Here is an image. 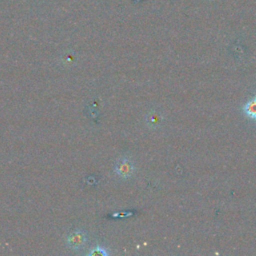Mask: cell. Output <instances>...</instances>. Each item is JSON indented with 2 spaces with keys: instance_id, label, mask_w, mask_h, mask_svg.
I'll return each mask as SVG.
<instances>
[{
  "instance_id": "6da1fadb",
  "label": "cell",
  "mask_w": 256,
  "mask_h": 256,
  "mask_svg": "<svg viewBox=\"0 0 256 256\" xmlns=\"http://www.w3.org/2000/svg\"><path fill=\"white\" fill-rule=\"evenodd\" d=\"M87 243V234L82 230H75L70 232L66 238L67 246L72 250H80Z\"/></svg>"
},
{
  "instance_id": "7a4b0ae2",
  "label": "cell",
  "mask_w": 256,
  "mask_h": 256,
  "mask_svg": "<svg viewBox=\"0 0 256 256\" xmlns=\"http://www.w3.org/2000/svg\"><path fill=\"white\" fill-rule=\"evenodd\" d=\"M134 170H135V168H134L132 161H130L127 158L118 160V162L116 163V166H115L116 174L124 179L130 178L133 175Z\"/></svg>"
},
{
  "instance_id": "3957f363",
  "label": "cell",
  "mask_w": 256,
  "mask_h": 256,
  "mask_svg": "<svg viewBox=\"0 0 256 256\" xmlns=\"http://www.w3.org/2000/svg\"><path fill=\"white\" fill-rule=\"evenodd\" d=\"M243 111L249 119L256 120V97L251 99L244 105Z\"/></svg>"
},
{
  "instance_id": "277c9868",
  "label": "cell",
  "mask_w": 256,
  "mask_h": 256,
  "mask_svg": "<svg viewBox=\"0 0 256 256\" xmlns=\"http://www.w3.org/2000/svg\"><path fill=\"white\" fill-rule=\"evenodd\" d=\"M162 121V118L160 116L159 113L157 112H153L151 113L149 116H148V119H147V123L152 126V127H156L158 126V124Z\"/></svg>"
},
{
  "instance_id": "5b68a950",
  "label": "cell",
  "mask_w": 256,
  "mask_h": 256,
  "mask_svg": "<svg viewBox=\"0 0 256 256\" xmlns=\"http://www.w3.org/2000/svg\"><path fill=\"white\" fill-rule=\"evenodd\" d=\"M108 252L103 247H95L93 250L89 252V255H100V256H106Z\"/></svg>"
}]
</instances>
